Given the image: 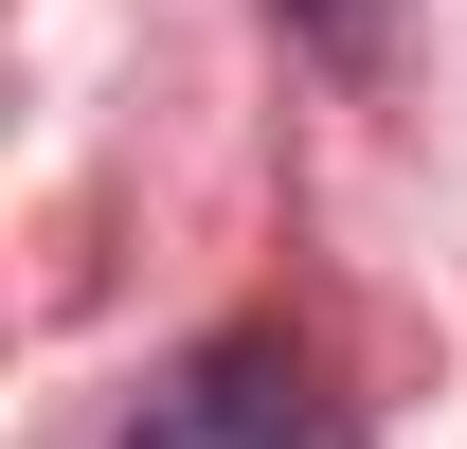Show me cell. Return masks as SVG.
I'll return each instance as SVG.
<instances>
[{"instance_id": "obj_1", "label": "cell", "mask_w": 467, "mask_h": 449, "mask_svg": "<svg viewBox=\"0 0 467 449\" xmlns=\"http://www.w3.org/2000/svg\"><path fill=\"white\" fill-rule=\"evenodd\" d=\"M126 449H306L288 432V395H252V378H198V395H162Z\"/></svg>"}]
</instances>
